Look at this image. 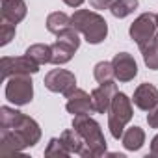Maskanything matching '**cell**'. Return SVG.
Returning <instances> with one entry per match:
<instances>
[{
	"mask_svg": "<svg viewBox=\"0 0 158 158\" xmlns=\"http://www.w3.org/2000/svg\"><path fill=\"white\" fill-rule=\"evenodd\" d=\"M15 37V24L10 21H2L0 24V45H8L11 39Z\"/></svg>",
	"mask_w": 158,
	"mask_h": 158,
	"instance_id": "23",
	"label": "cell"
},
{
	"mask_svg": "<svg viewBox=\"0 0 158 158\" xmlns=\"http://www.w3.org/2000/svg\"><path fill=\"white\" fill-rule=\"evenodd\" d=\"M34 97V82L30 74H15L8 78L6 84V99L17 106H24Z\"/></svg>",
	"mask_w": 158,
	"mask_h": 158,
	"instance_id": "5",
	"label": "cell"
},
{
	"mask_svg": "<svg viewBox=\"0 0 158 158\" xmlns=\"http://www.w3.org/2000/svg\"><path fill=\"white\" fill-rule=\"evenodd\" d=\"M71 23H73V28H76L91 45H99L108 35V23L104 21V17H101L95 11L78 10L71 17Z\"/></svg>",
	"mask_w": 158,
	"mask_h": 158,
	"instance_id": "2",
	"label": "cell"
},
{
	"mask_svg": "<svg viewBox=\"0 0 158 158\" xmlns=\"http://www.w3.org/2000/svg\"><path fill=\"white\" fill-rule=\"evenodd\" d=\"M67 112L73 114V115H80V114H91L95 112L93 110V101H91V95H88L84 89H78L74 88L67 97Z\"/></svg>",
	"mask_w": 158,
	"mask_h": 158,
	"instance_id": "12",
	"label": "cell"
},
{
	"mask_svg": "<svg viewBox=\"0 0 158 158\" xmlns=\"http://www.w3.org/2000/svg\"><path fill=\"white\" fill-rule=\"evenodd\" d=\"M134 104L143 110V112H151L154 106H158V89L152 84H141L138 86V89L134 91Z\"/></svg>",
	"mask_w": 158,
	"mask_h": 158,
	"instance_id": "13",
	"label": "cell"
},
{
	"mask_svg": "<svg viewBox=\"0 0 158 158\" xmlns=\"http://www.w3.org/2000/svg\"><path fill=\"white\" fill-rule=\"evenodd\" d=\"M147 123H149L151 128H158V106H154V108L149 112V115H147Z\"/></svg>",
	"mask_w": 158,
	"mask_h": 158,
	"instance_id": "25",
	"label": "cell"
},
{
	"mask_svg": "<svg viewBox=\"0 0 158 158\" xmlns=\"http://www.w3.org/2000/svg\"><path fill=\"white\" fill-rule=\"evenodd\" d=\"M63 2L71 8H78V6H82L84 4V0H63Z\"/></svg>",
	"mask_w": 158,
	"mask_h": 158,
	"instance_id": "27",
	"label": "cell"
},
{
	"mask_svg": "<svg viewBox=\"0 0 158 158\" xmlns=\"http://www.w3.org/2000/svg\"><path fill=\"white\" fill-rule=\"evenodd\" d=\"M0 69H2V78L8 80L10 76L15 74H34L39 71V63L35 60H32L28 54L24 56H17V58H2L0 61Z\"/></svg>",
	"mask_w": 158,
	"mask_h": 158,
	"instance_id": "7",
	"label": "cell"
},
{
	"mask_svg": "<svg viewBox=\"0 0 158 158\" xmlns=\"http://www.w3.org/2000/svg\"><path fill=\"white\" fill-rule=\"evenodd\" d=\"M115 95H117V84L114 80L101 82V86L91 91L93 110L97 114H106L110 110V104H112V101H114Z\"/></svg>",
	"mask_w": 158,
	"mask_h": 158,
	"instance_id": "10",
	"label": "cell"
},
{
	"mask_svg": "<svg viewBox=\"0 0 158 158\" xmlns=\"http://www.w3.org/2000/svg\"><path fill=\"white\" fill-rule=\"evenodd\" d=\"M71 152L65 149V145L61 143V139L60 138H52L50 141H48V145H47V149H45V156H58V158H65V156H69Z\"/></svg>",
	"mask_w": 158,
	"mask_h": 158,
	"instance_id": "22",
	"label": "cell"
},
{
	"mask_svg": "<svg viewBox=\"0 0 158 158\" xmlns=\"http://www.w3.org/2000/svg\"><path fill=\"white\" fill-rule=\"evenodd\" d=\"M136 8H138V0H115V2L110 6V11H112L114 17L125 19V17H128Z\"/></svg>",
	"mask_w": 158,
	"mask_h": 158,
	"instance_id": "20",
	"label": "cell"
},
{
	"mask_svg": "<svg viewBox=\"0 0 158 158\" xmlns=\"http://www.w3.org/2000/svg\"><path fill=\"white\" fill-rule=\"evenodd\" d=\"M2 21H10L13 24L21 23L26 17L24 0H2Z\"/></svg>",
	"mask_w": 158,
	"mask_h": 158,
	"instance_id": "14",
	"label": "cell"
},
{
	"mask_svg": "<svg viewBox=\"0 0 158 158\" xmlns=\"http://www.w3.org/2000/svg\"><path fill=\"white\" fill-rule=\"evenodd\" d=\"M45 88L54 91V93H61L67 97L76 88V78L67 69H52L45 76Z\"/></svg>",
	"mask_w": 158,
	"mask_h": 158,
	"instance_id": "8",
	"label": "cell"
},
{
	"mask_svg": "<svg viewBox=\"0 0 158 158\" xmlns=\"http://www.w3.org/2000/svg\"><path fill=\"white\" fill-rule=\"evenodd\" d=\"M132 119V102L125 93H119L114 97L110 110H108V128L110 134L115 139H121L125 134V125Z\"/></svg>",
	"mask_w": 158,
	"mask_h": 158,
	"instance_id": "3",
	"label": "cell"
},
{
	"mask_svg": "<svg viewBox=\"0 0 158 158\" xmlns=\"http://www.w3.org/2000/svg\"><path fill=\"white\" fill-rule=\"evenodd\" d=\"M154 39H156V43H158V30H156V35H154Z\"/></svg>",
	"mask_w": 158,
	"mask_h": 158,
	"instance_id": "28",
	"label": "cell"
},
{
	"mask_svg": "<svg viewBox=\"0 0 158 158\" xmlns=\"http://www.w3.org/2000/svg\"><path fill=\"white\" fill-rule=\"evenodd\" d=\"M80 47V37H78V30L69 26L65 28L63 32L58 34V39L54 45H50L52 48V58H50V63L54 65H63L67 61H71L73 54L78 50Z\"/></svg>",
	"mask_w": 158,
	"mask_h": 158,
	"instance_id": "4",
	"label": "cell"
},
{
	"mask_svg": "<svg viewBox=\"0 0 158 158\" xmlns=\"http://www.w3.org/2000/svg\"><path fill=\"white\" fill-rule=\"evenodd\" d=\"M26 54L35 60L39 65L43 63H50V58H52V48L50 45H43V43H37V45H32L26 48Z\"/></svg>",
	"mask_w": 158,
	"mask_h": 158,
	"instance_id": "18",
	"label": "cell"
},
{
	"mask_svg": "<svg viewBox=\"0 0 158 158\" xmlns=\"http://www.w3.org/2000/svg\"><path fill=\"white\" fill-rule=\"evenodd\" d=\"M156 30H158V21H156V15L154 13H141L132 24H130V37L138 43V47H143L147 45L149 41L154 39L156 35Z\"/></svg>",
	"mask_w": 158,
	"mask_h": 158,
	"instance_id": "6",
	"label": "cell"
},
{
	"mask_svg": "<svg viewBox=\"0 0 158 158\" xmlns=\"http://www.w3.org/2000/svg\"><path fill=\"white\" fill-rule=\"evenodd\" d=\"M60 139H61V143L65 145V149H67L71 154H73V152L80 154V151L84 149V139H82V136L78 134L74 128L63 130V132H61V136H60Z\"/></svg>",
	"mask_w": 158,
	"mask_h": 158,
	"instance_id": "16",
	"label": "cell"
},
{
	"mask_svg": "<svg viewBox=\"0 0 158 158\" xmlns=\"http://www.w3.org/2000/svg\"><path fill=\"white\" fill-rule=\"evenodd\" d=\"M139 50H141V54H143L145 65H147L149 69H152V71H158V43H156V39H152V41H149L147 45L139 47Z\"/></svg>",
	"mask_w": 158,
	"mask_h": 158,
	"instance_id": "19",
	"label": "cell"
},
{
	"mask_svg": "<svg viewBox=\"0 0 158 158\" xmlns=\"http://www.w3.org/2000/svg\"><path fill=\"white\" fill-rule=\"evenodd\" d=\"M151 154L152 156H158V136H154L152 141H151Z\"/></svg>",
	"mask_w": 158,
	"mask_h": 158,
	"instance_id": "26",
	"label": "cell"
},
{
	"mask_svg": "<svg viewBox=\"0 0 158 158\" xmlns=\"http://www.w3.org/2000/svg\"><path fill=\"white\" fill-rule=\"evenodd\" d=\"M156 21H158V15H156Z\"/></svg>",
	"mask_w": 158,
	"mask_h": 158,
	"instance_id": "29",
	"label": "cell"
},
{
	"mask_svg": "<svg viewBox=\"0 0 158 158\" xmlns=\"http://www.w3.org/2000/svg\"><path fill=\"white\" fill-rule=\"evenodd\" d=\"M93 76L97 82H106V80H112V78L115 76L114 73V65L112 61H99L93 69Z\"/></svg>",
	"mask_w": 158,
	"mask_h": 158,
	"instance_id": "21",
	"label": "cell"
},
{
	"mask_svg": "<svg viewBox=\"0 0 158 158\" xmlns=\"http://www.w3.org/2000/svg\"><path fill=\"white\" fill-rule=\"evenodd\" d=\"M69 26H73L71 17L65 15L63 11H54V13H50L47 17V30L52 32V34H56V35L60 32H63L65 28H69Z\"/></svg>",
	"mask_w": 158,
	"mask_h": 158,
	"instance_id": "17",
	"label": "cell"
},
{
	"mask_svg": "<svg viewBox=\"0 0 158 158\" xmlns=\"http://www.w3.org/2000/svg\"><path fill=\"white\" fill-rule=\"evenodd\" d=\"M115 2V0H89L91 8L95 10H110V6Z\"/></svg>",
	"mask_w": 158,
	"mask_h": 158,
	"instance_id": "24",
	"label": "cell"
},
{
	"mask_svg": "<svg viewBox=\"0 0 158 158\" xmlns=\"http://www.w3.org/2000/svg\"><path fill=\"white\" fill-rule=\"evenodd\" d=\"M121 139H123L125 149H128V151H138V149H141V145L145 143V132H143L139 127H130V128L125 130V134H123Z\"/></svg>",
	"mask_w": 158,
	"mask_h": 158,
	"instance_id": "15",
	"label": "cell"
},
{
	"mask_svg": "<svg viewBox=\"0 0 158 158\" xmlns=\"http://www.w3.org/2000/svg\"><path fill=\"white\" fill-rule=\"evenodd\" d=\"M112 65H114L115 78H117L119 82H130L132 78L138 74L136 60H134L128 52H119V54H115L114 60H112Z\"/></svg>",
	"mask_w": 158,
	"mask_h": 158,
	"instance_id": "11",
	"label": "cell"
},
{
	"mask_svg": "<svg viewBox=\"0 0 158 158\" xmlns=\"http://www.w3.org/2000/svg\"><path fill=\"white\" fill-rule=\"evenodd\" d=\"M6 128L13 130V132L24 141L26 147H34V145L39 141V138H41V128H39V125H37L32 117H28V115H24V114H19L17 119H15V123H13L11 127H6Z\"/></svg>",
	"mask_w": 158,
	"mask_h": 158,
	"instance_id": "9",
	"label": "cell"
},
{
	"mask_svg": "<svg viewBox=\"0 0 158 158\" xmlns=\"http://www.w3.org/2000/svg\"><path fill=\"white\" fill-rule=\"evenodd\" d=\"M73 128L82 136L84 149L80 151V156L91 158V156H102L106 152V139L104 134L95 119H91L88 114H80L73 117Z\"/></svg>",
	"mask_w": 158,
	"mask_h": 158,
	"instance_id": "1",
	"label": "cell"
}]
</instances>
